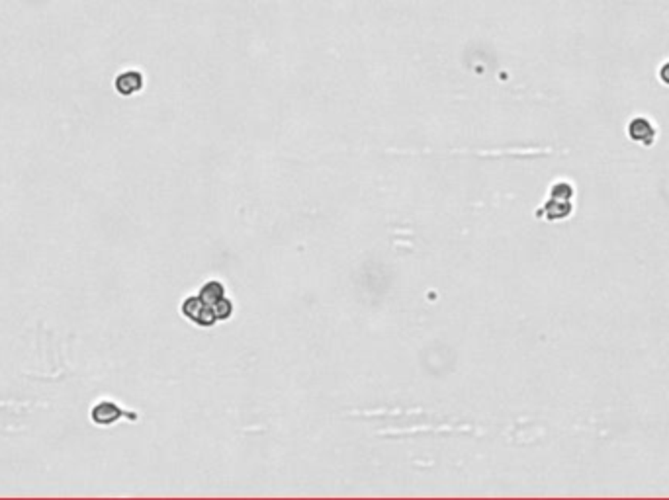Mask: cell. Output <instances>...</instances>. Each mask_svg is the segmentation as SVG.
I'll return each mask as SVG.
<instances>
[{
    "label": "cell",
    "mask_w": 669,
    "mask_h": 500,
    "mask_svg": "<svg viewBox=\"0 0 669 500\" xmlns=\"http://www.w3.org/2000/svg\"><path fill=\"white\" fill-rule=\"evenodd\" d=\"M122 415V408L116 405V403H112V401H100L90 410V419L98 426H110V424H114L116 420L120 419Z\"/></svg>",
    "instance_id": "1"
},
{
    "label": "cell",
    "mask_w": 669,
    "mask_h": 500,
    "mask_svg": "<svg viewBox=\"0 0 669 500\" xmlns=\"http://www.w3.org/2000/svg\"><path fill=\"white\" fill-rule=\"evenodd\" d=\"M143 88V75L137 70H125L116 79V90L122 96H131Z\"/></svg>",
    "instance_id": "2"
}]
</instances>
